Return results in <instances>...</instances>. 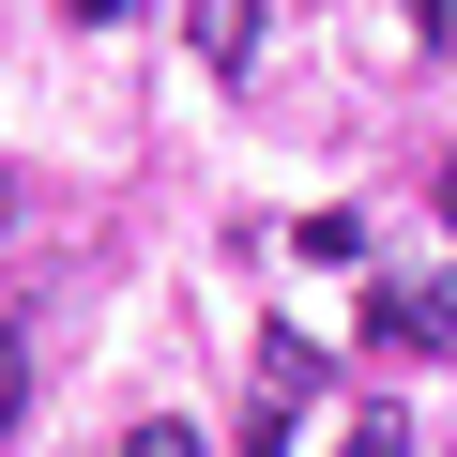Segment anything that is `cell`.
Masks as SVG:
<instances>
[{"instance_id":"6da1fadb","label":"cell","mask_w":457,"mask_h":457,"mask_svg":"<svg viewBox=\"0 0 457 457\" xmlns=\"http://www.w3.org/2000/svg\"><path fill=\"white\" fill-rule=\"evenodd\" d=\"M366 336H381V351H457V290H442V275H381V290H366Z\"/></svg>"},{"instance_id":"7a4b0ae2","label":"cell","mask_w":457,"mask_h":457,"mask_svg":"<svg viewBox=\"0 0 457 457\" xmlns=\"http://www.w3.org/2000/svg\"><path fill=\"white\" fill-rule=\"evenodd\" d=\"M183 46L213 77H260V0H183Z\"/></svg>"},{"instance_id":"3957f363","label":"cell","mask_w":457,"mask_h":457,"mask_svg":"<svg viewBox=\"0 0 457 457\" xmlns=\"http://www.w3.org/2000/svg\"><path fill=\"white\" fill-rule=\"evenodd\" d=\"M320 396V351L305 336H260V411H305Z\"/></svg>"},{"instance_id":"277c9868","label":"cell","mask_w":457,"mask_h":457,"mask_svg":"<svg viewBox=\"0 0 457 457\" xmlns=\"http://www.w3.org/2000/svg\"><path fill=\"white\" fill-rule=\"evenodd\" d=\"M290 260H320V275H351V260H366V228H351V213H305V228H290Z\"/></svg>"},{"instance_id":"5b68a950","label":"cell","mask_w":457,"mask_h":457,"mask_svg":"<svg viewBox=\"0 0 457 457\" xmlns=\"http://www.w3.org/2000/svg\"><path fill=\"white\" fill-rule=\"evenodd\" d=\"M0 427H31V320H0Z\"/></svg>"},{"instance_id":"8992f818","label":"cell","mask_w":457,"mask_h":457,"mask_svg":"<svg viewBox=\"0 0 457 457\" xmlns=\"http://www.w3.org/2000/svg\"><path fill=\"white\" fill-rule=\"evenodd\" d=\"M336 457H411V427H396V411H351V442H336Z\"/></svg>"},{"instance_id":"52a82bcc","label":"cell","mask_w":457,"mask_h":457,"mask_svg":"<svg viewBox=\"0 0 457 457\" xmlns=\"http://www.w3.org/2000/svg\"><path fill=\"white\" fill-rule=\"evenodd\" d=\"M122 457H213V442H198V427H137Z\"/></svg>"},{"instance_id":"ba28073f","label":"cell","mask_w":457,"mask_h":457,"mask_svg":"<svg viewBox=\"0 0 457 457\" xmlns=\"http://www.w3.org/2000/svg\"><path fill=\"white\" fill-rule=\"evenodd\" d=\"M77 16H92V31H107V16H137V0H77Z\"/></svg>"},{"instance_id":"9c48e42d","label":"cell","mask_w":457,"mask_h":457,"mask_svg":"<svg viewBox=\"0 0 457 457\" xmlns=\"http://www.w3.org/2000/svg\"><path fill=\"white\" fill-rule=\"evenodd\" d=\"M442 62H457V0H442Z\"/></svg>"},{"instance_id":"30bf717a","label":"cell","mask_w":457,"mask_h":457,"mask_svg":"<svg viewBox=\"0 0 457 457\" xmlns=\"http://www.w3.org/2000/svg\"><path fill=\"white\" fill-rule=\"evenodd\" d=\"M442 228H457V168H442Z\"/></svg>"},{"instance_id":"8fae6325","label":"cell","mask_w":457,"mask_h":457,"mask_svg":"<svg viewBox=\"0 0 457 457\" xmlns=\"http://www.w3.org/2000/svg\"><path fill=\"white\" fill-rule=\"evenodd\" d=\"M0 213H16V168H0Z\"/></svg>"}]
</instances>
